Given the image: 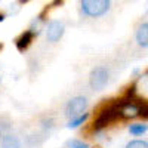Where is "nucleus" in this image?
Instances as JSON below:
<instances>
[{
    "label": "nucleus",
    "instance_id": "1",
    "mask_svg": "<svg viewBox=\"0 0 148 148\" xmlns=\"http://www.w3.org/2000/svg\"><path fill=\"white\" fill-rule=\"evenodd\" d=\"M139 116L147 117V105L142 101L135 99H120V119L132 120Z\"/></svg>",
    "mask_w": 148,
    "mask_h": 148
},
{
    "label": "nucleus",
    "instance_id": "12",
    "mask_svg": "<svg viewBox=\"0 0 148 148\" xmlns=\"http://www.w3.org/2000/svg\"><path fill=\"white\" fill-rule=\"evenodd\" d=\"M12 132V120L9 116H0V136Z\"/></svg>",
    "mask_w": 148,
    "mask_h": 148
},
{
    "label": "nucleus",
    "instance_id": "3",
    "mask_svg": "<svg viewBox=\"0 0 148 148\" xmlns=\"http://www.w3.org/2000/svg\"><path fill=\"white\" fill-rule=\"evenodd\" d=\"M110 68L107 65H96L92 68L89 74V86L90 89L95 92H99L107 88V84L110 83Z\"/></svg>",
    "mask_w": 148,
    "mask_h": 148
},
{
    "label": "nucleus",
    "instance_id": "7",
    "mask_svg": "<svg viewBox=\"0 0 148 148\" xmlns=\"http://www.w3.org/2000/svg\"><path fill=\"white\" fill-rule=\"evenodd\" d=\"M0 148H22L21 139L14 133H8L0 136Z\"/></svg>",
    "mask_w": 148,
    "mask_h": 148
},
{
    "label": "nucleus",
    "instance_id": "6",
    "mask_svg": "<svg viewBox=\"0 0 148 148\" xmlns=\"http://www.w3.org/2000/svg\"><path fill=\"white\" fill-rule=\"evenodd\" d=\"M135 40H136L139 47L142 49L148 47V22L147 21L141 22L138 25L136 31H135Z\"/></svg>",
    "mask_w": 148,
    "mask_h": 148
},
{
    "label": "nucleus",
    "instance_id": "15",
    "mask_svg": "<svg viewBox=\"0 0 148 148\" xmlns=\"http://www.w3.org/2000/svg\"><path fill=\"white\" fill-rule=\"evenodd\" d=\"M65 147H67V148H89V144L84 142L83 139L73 138V139H68V141L65 142Z\"/></svg>",
    "mask_w": 148,
    "mask_h": 148
},
{
    "label": "nucleus",
    "instance_id": "11",
    "mask_svg": "<svg viewBox=\"0 0 148 148\" xmlns=\"http://www.w3.org/2000/svg\"><path fill=\"white\" fill-rule=\"evenodd\" d=\"M45 141V133H33V135H28L25 136V144L27 147L30 148H36V147H40Z\"/></svg>",
    "mask_w": 148,
    "mask_h": 148
},
{
    "label": "nucleus",
    "instance_id": "13",
    "mask_svg": "<svg viewBox=\"0 0 148 148\" xmlns=\"http://www.w3.org/2000/svg\"><path fill=\"white\" fill-rule=\"evenodd\" d=\"M88 119H89V113H83V114H80V116H77V117H74V119H70L67 127H68V129H76V127L84 125Z\"/></svg>",
    "mask_w": 148,
    "mask_h": 148
},
{
    "label": "nucleus",
    "instance_id": "5",
    "mask_svg": "<svg viewBox=\"0 0 148 148\" xmlns=\"http://www.w3.org/2000/svg\"><path fill=\"white\" fill-rule=\"evenodd\" d=\"M64 33H65L64 22L59 19H52L46 25V40L49 43H56L62 39Z\"/></svg>",
    "mask_w": 148,
    "mask_h": 148
},
{
    "label": "nucleus",
    "instance_id": "2",
    "mask_svg": "<svg viewBox=\"0 0 148 148\" xmlns=\"http://www.w3.org/2000/svg\"><path fill=\"white\" fill-rule=\"evenodd\" d=\"M111 0H80L82 12L89 18H101L110 10Z\"/></svg>",
    "mask_w": 148,
    "mask_h": 148
},
{
    "label": "nucleus",
    "instance_id": "10",
    "mask_svg": "<svg viewBox=\"0 0 148 148\" xmlns=\"http://www.w3.org/2000/svg\"><path fill=\"white\" fill-rule=\"evenodd\" d=\"M129 133L132 135V136H142V135L147 133L148 130V126L145 121H139V123H130L129 127H127Z\"/></svg>",
    "mask_w": 148,
    "mask_h": 148
},
{
    "label": "nucleus",
    "instance_id": "8",
    "mask_svg": "<svg viewBox=\"0 0 148 148\" xmlns=\"http://www.w3.org/2000/svg\"><path fill=\"white\" fill-rule=\"evenodd\" d=\"M34 40V36H33V33L31 31H24L18 39L15 40V46H16V49L19 52H25L27 49H28V46L31 45V42Z\"/></svg>",
    "mask_w": 148,
    "mask_h": 148
},
{
    "label": "nucleus",
    "instance_id": "17",
    "mask_svg": "<svg viewBox=\"0 0 148 148\" xmlns=\"http://www.w3.org/2000/svg\"><path fill=\"white\" fill-rule=\"evenodd\" d=\"M5 18H6V15H5V14H0V22L5 21Z\"/></svg>",
    "mask_w": 148,
    "mask_h": 148
},
{
    "label": "nucleus",
    "instance_id": "9",
    "mask_svg": "<svg viewBox=\"0 0 148 148\" xmlns=\"http://www.w3.org/2000/svg\"><path fill=\"white\" fill-rule=\"evenodd\" d=\"M45 25H46L45 14H40L37 18H34V19H33V22H31V25H30L28 31H31V33H33V36L36 37V36H39V34H40V31L45 28Z\"/></svg>",
    "mask_w": 148,
    "mask_h": 148
},
{
    "label": "nucleus",
    "instance_id": "4",
    "mask_svg": "<svg viewBox=\"0 0 148 148\" xmlns=\"http://www.w3.org/2000/svg\"><path fill=\"white\" fill-rule=\"evenodd\" d=\"M88 104L89 102H88V98L86 96L79 95V96L71 98L65 105V116L68 119H74V117L83 114L86 111V108H88Z\"/></svg>",
    "mask_w": 148,
    "mask_h": 148
},
{
    "label": "nucleus",
    "instance_id": "14",
    "mask_svg": "<svg viewBox=\"0 0 148 148\" xmlns=\"http://www.w3.org/2000/svg\"><path fill=\"white\" fill-rule=\"evenodd\" d=\"M40 125H42V130H43V133L46 135V133H49V132H51V130L55 127V120H53V117L47 116V117H43V119H42Z\"/></svg>",
    "mask_w": 148,
    "mask_h": 148
},
{
    "label": "nucleus",
    "instance_id": "16",
    "mask_svg": "<svg viewBox=\"0 0 148 148\" xmlns=\"http://www.w3.org/2000/svg\"><path fill=\"white\" fill-rule=\"evenodd\" d=\"M126 148H148V142L145 139H133L126 144Z\"/></svg>",
    "mask_w": 148,
    "mask_h": 148
}]
</instances>
